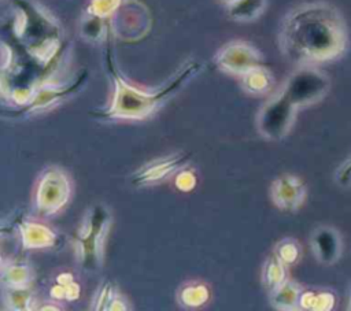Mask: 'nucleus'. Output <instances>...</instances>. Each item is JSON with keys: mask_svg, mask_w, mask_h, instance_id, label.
Segmentation results:
<instances>
[{"mask_svg": "<svg viewBox=\"0 0 351 311\" xmlns=\"http://www.w3.org/2000/svg\"><path fill=\"white\" fill-rule=\"evenodd\" d=\"M330 89L329 77L314 66L298 67L256 115V129L269 141L282 140L300 108L321 101Z\"/></svg>", "mask_w": 351, "mask_h": 311, "instance_id": "f03ea898", "label": "nucleus"}, {"mask_svg": "<svg viewBox=\"0 0 351 311\" xmlns=\"http://www.w3.org/2000/svg\"><path fill=\"white\" fill-rule=\"evenodd\" d=\"M348 26L341 11L324 0L293 7L278 30L281 53L296 67L340 59L348 49Z\"/></svg>", "mask_w": 351, "mask_h": 311, "instance_id": "f257e3e1", "label": "nucleus"}, {"mask_svg": "<svg viewBox=\"0 0 351 311\" xmlns=\"http://www.w3.org/2000/svg\"><path fill=\"white\" fill-rule=\"evenodd\" d=\"M1 281L7 288H26L30 285L32 273L23 263H8L1 267Z\"/></svg>", "mask_w": 351, "mask_h": 311, "instance_id": "a211bd4d", "label": "nucleus"}, {"mask_svg": "<svg viewBox=\"0 0 351 311\" xmlns=\"http://www.w3.org/2000/svg\"><path fill=\"white\" fill-rule=\"evenodd\" d=\"M15 227L19 232L22 247L25 249H44L53 247L56 242V234L49 227L19 218L15 222Z\"/></svg>", "mask_w": 351, "mask_h": 311, "instance_id": "9d476101", "label": "nucleus"}, {"mask_svg": "<svg viewBox=\"0 0 351 311\" xmlns=\"http://www.w3.org/2000/svg\"><path fill=\"white\" fill-rule=\"evenodd\" d=\"M70 196L71 181L63 169L52 166L40 174L34 188V207L40 214H56L69 203Z\"/></svg>", "mask_w": 351, "mask_h": 311, "instance_id": "39448f33", "label": "nucleus"}, {"mask_svg": "<svg viewBox=\"0 0 351 311\" xmlns=\"http://www.w3.org/2000/svg\"><path fill=\"white\" fill-rule=\"evenodd\" d=\"M81 288L78 282L74 279L73 274L69 271L60 273L56 275L55 282L49 290L51 297L58 299V300H67L73 301L80 297Z\"/></svg>", "mask_w": 351, "mask_h": 311, "instance_id": "6ab92c4d", "label": "nucleus"}, {"mask_svg": "<svg viewBox=\"0 0 351 311\" xmlns=\"http://www.w3.org/2000/svg\"><path fill=\"white\" fill-rule=\"evenodd\" d=\"M287 267L288 266L282 263L274 252L265 260L262 267V285L269 293L276 290L288 279Z\"/></svg>", "mask_w": 351, "mask_h": 311, "instance_id": "2eb2a0df", "label": "nucleus"}, {"mask_svg": "<svg viewBox=\"0 0 351 311\" xmlns=\"http://www.w3.org/2000/svg\"><path fill=\"white\" fill-rule=\"evenodd\" d=\"M302 286L292 281L287 279L284 284H281L276 290H273L270 295V303L276 310H296L299 307V300L302 295Z\"/></svg>", "mask_w": 351, "mask_h": 311, "instance_id": "ddd939ff", "label": "nucleus"}, {"mask_svg": "<svg viewBox=\"0 0 351 311\" xmlns=\"http://www.w3.org/2000/svg\"><path fill=\"white\" fill-rule=\"evenodd\" d=\"M92 310H129L128 301L117 286L111 281H104V284L97 289L92 300Z\"/></svg>", "mask_w": 351, "mask_h": 311, "instance_id": "f8f14e48", "label": "nucleus"}, {"mask_svg": "<svg viewBox=\"0 0 351 311\" xmlns=\"http://www.w3.org/2000/svg\"><path fill=\"white\" fill-rule=\"evenodd\" d=\"M80 85H82V78H77L69 86H62V88L60 86H40L32 96L30 101L25 105V110L19 111V112L32 114V112L48 108L52 104H55L56 101L73 95L78 89Z\"/></svg>", "mask_w": 351, "mask_h": 311, "instance_id": "9b49d317", "label": "nucleus"}, {"mask_svg": "<svg viewBox=\"0 0 351 311\" xmlns=\"http://www.w3.org/2000/svg\"><path fill=\"white\" fill-rule=\"evenodd\" d=\"M214 62L219 70L243 77L252 69L262 66V56L251 44L244 41H232L217 52Z\"/></svg>", "mask_w": 351, "mask_h": 311, "instance_id": "423d86ee", "label": "nucleus"}, {"mask_svg": "<svg viewBox=\"0 0 351 311\" xmlns=\"http://www.w3.org/2000/svg\"><path fill=\"white\" fill-rule=\"evenodd\" d=\"M210 297V289L200 281H189L184 284L178 293L177 300L184 307H200Z\"/></svg>", "mask_w": 351, "mask_h": 311, "instance_id": "f3484780", "label": "nucleus"}, {"mask_svg": "<svg viewBox=\"0 0 351 311\" xmlns=\"http://www.w3.org/2000/svg\"><path fill=\"white\" fill-rule=\"evenodd\" d=\"M108 49L107 63L114 79V95L110 105L101 110H93L89 114L100 119H144L160 108V105L180 90L196 73L202 70V63L189 62L155 92L140 90L128 84L117 71L112 56Z\"/></svg>", "mask_w": 351, "mask_h": 311, "instance_id": "7ed1b4c3", "label": "nucleus"}, {"mask_svg": "<svg viewBox=\"0 0 351 311\" xmlns=\"http://www.w3.org/2000/svg\"><path fill=\"white\" fill-rule=\"evenodd\" d=\"M348 310H351V296H350V304H348Z\"/></svg>", "mask_w": 351, "mask_h": 311, "instance_id": "cd10ccee", "label": "nucleus"}, {"mask_svg": "<svg viewBox=\"0 0 351 311\" xmlns=\"http://www.w3.org/2000/svg\"><path fill=\"white\" fill-rule=\"evenodd\" d=\"M196 185V175L192 170H186L185 167L180 170L176 175V186L182 192H189Z\"/></svg>", "mask_w": 351, "mask_h": 311, "instance_id": "393cba45", "label": "nucleus"}, {"mask_svg": "<svg viewBox=\"0 0 351 311\" xmlns=\"http://www.w3.org/2000/svg\"><path fill=\"white\" fill-rule=\"evenodd\" d=\"M26 288H7L8 293H5L4 296V301L7 306V308H12V310H32L33 304H34V299L33 295L30 293V290Z\"/></svg>", "mask_w": 351, "mask_h": 311, "instance_id": "4be33fe9", "label": "nucleus"}, {"mask_svg": "<svg viewBox=\"0 0 351 311\" xmlns=\"http://www.w3.org/2000/svg\"><path fill=\"white\" fill-rule=\"evenodd\" d=\"M191 156H192L191 152L177 151L166 156L158 158L155 160H151L132 175L130 178L132 185L134 186L158 185L165 179H167L169 177H171L173 174H177L184 167H186Z\"/></svg>", "mask_w": 351, "mask_h": 311, "instance_id": "0eeeda50", "label": "nucleus"}, {"mask_svg": "<svg viewBox=\"0 0 351 311\" xmlns=\"http://www.w3.org/2000/svg\"><path fill=\"white\" fill-rule=\"evenodd\" d=\"M266 0H234L226 5L228 15L236 22H252L266 10Z\"/></svg>", "mask_w": 351, "mask_h": 311, "instance_id": "4468645a", "label": "nucleus"}, {"mask_svg": "<svg viewBox=\"0 0 351 311\" xmlns=\"http://www.w3.org/2000/svg\"><path fill=\"white\" fill-rule=\"evenodd\" d=\"M221 4H223V5H229L230 3H233L234 0H218Z\"/></svg>", "mask_w": 351, "mask_h": 311, "instance_id": "bb28decb", "label": "nucleus"}, {"mask_svg": "<svg viewBox=\"0 0 351 311\" xmlns=\"http://www.w3.org/2000/svg\"><path fill=\"white\" fill-rule=\"evenodd\" d=\"M111 227V214L103 204L92 206L75 234V253L86 271H97L103 263L104 242Z\"/></svg>", "mask_w": 351, "mask_h": 311, "instance_id": "20e7f679", "label": "nucleus"}, {"mask_svg": "<svg viewBox=\"0 0 351 311\" xmlns=\"http://www.w3.org/2000/svg\"><path fill=\"white\" fill-rule=\"evenodd\" d=\"M122 0H90L86 12L99 18H107L117 12Z\"/></svg>", "mask_w": 351, "mask_h": 311, "instance_id": "5701e85b", "label": "nucleus"}, {"mask_svg": "<svg viewBox=\"0 0 351 311\" xmlns=\"http://www.w3.org/2000/svg\"><path fill=\"white\" fill-rule=\"evenodd\" d=\"M241 84L243 89L251 95H265L271 89L274 78L266 67L258 66L241 77Z\"/></svg>", "mask_w": 351, "mask_h": 311, "instance_id": "dca6fc26", "label": "nucleus"}, {"mask_svg": "<svg viewBox=\"0 0 351 311\" xmlns=\"http://www.w3.org/2000/svg\"><path fill=\"white\" fill-rule=\"evenodd\" d=\"M103 18L95 16L88 14V19L82 21L81 25V34L90 41H96L101 37L103 34Z\"/></svg>", "mask_w": 351, "mask_h": 311, "instance_id": "b1692460", "label": "nucleus"}, {"mask_svg": "<svg viewBox=\"0 0 351 311\" xmlns=\"http://www.w3.org/2000/svg\"><path fill=\"white\" fill-rule=\"evenodd\" d=\"M336 182L340 186H350L351 185V156L344 160V163L336 171Z\"/></svg>", "mask_w": 351, "mask_h": 311, "instance_id": "a878e982", "label": "nucleus"}, {"mask_svg": "<svg viewBox=\"0 0 351 311\" xmlns=\"http://www.w3.org/2000/svg\"><path fill=\"white\" fill-rule=\"evenodd\" d=\"M273 252L280 258L282 263H285L287 266H291L300 259L302 247L295 238L285 237L276 244Z\"/></svg>", "mask_w": 351, "mask_h": 311, "instance_id": "412c9836", "label": "nucleus"}, {"mask_svg": "<svg viewBox=\"0 0 351 311\" xmlns=\"http://www.w3.org/2000/svg\"><path fill=\"white\" fill-rule=\"evenodd\" d=\"M306 186L300 178L292 174H284L276 178L270 186L273 204L282 211H296L306 200Z\"/></svg>", "mask_w": 351, "mask_h": 311, "instance_id": "6e6552de", "label": "nucleus"}, {"mask_svg": "<svg viewBox=\"0 0 351 311\" xmlns=\"http://www.w3.org/2000/svg\"><path fill=\"white\" fill-rule=\"evenodd\" d=\"M336 297L328 290H302L299 307L303 310L328 311L335 307Z\"/></svg>", "mask_w": 351, "mask_h": 311, "instance_id": "aec40b11", "label": "nucleus"}, {"mask_svg": "<svg viewBox=\"0 0 351 311\" xmlns=\"http://www.w3.org/2000/svg\"><path fill=\"white\" fill-rule=\"evenodd\" d=\"M310 248L318 263L324 266L335 264L343 252L341 236L333 226H318L310 236Z\"/></svg>", "mask_w": 351, "mask_h": 311, "instance_id": "1a4fd4ad", "label": "nucleus"}]
</instances>
